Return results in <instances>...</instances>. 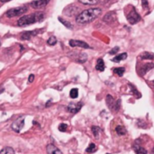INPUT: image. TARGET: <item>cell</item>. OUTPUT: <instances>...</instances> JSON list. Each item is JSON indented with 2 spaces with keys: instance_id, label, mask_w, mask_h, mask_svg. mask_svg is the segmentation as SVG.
Masks as SVG:
<instances>
[{
  "instance_id": "cell-12",
  "label": "cell",
  "mask_w": 154,
  "mask_h": 154,
  "mask_svg": "<svg viewBox=\"0 0 154 154\" xmlns=\"http://www.w3.org/2000/svg\"><path fill=\"white\" fill-rule=\"evenodd\" d=\"M46 151L48 154H62V152L53 144H49L46 147Z\"/></svg>"
},
{
  "instance_id": "cell-11",
  "label": "cell",
  "mask_w": 154,
  "mask_h": 154,
  "mask_svg": "<svg viewBox=\"0 0 154 154\" xmlns=\"http://www.w3.org/2000/svg\"><path fill=\"white\" fill-rule=\"evenodd\" d=\"M39 33V31H27L24 32L21 34V39L22 40H30L33 36L37 35V34Z\"/></svg>"
},
{
  "instance_id": "cell-17",
  "label": "cell",
  "mask_w": 154,
  "mask_h": 154,
  "mask_svg": "<svg viewBox=\"0 0 154 154\" xmlns=\"http://www.w3.org/2000/svg\"><path fill=\"white\" fill-rule=\"evenodd\" d=\"M152 68H153V64H152V63H149V64L144 65V66H143V67L141 68V75H144L146 72H148L149 70H151Z\"/></svg>"
},
{
  "instance_id": "cell-10",
  "label": "cell",
  "mask_w": 154,
  "mask_h": 154,
  "mask_svg": "<svg viewBox=\"0 0 154 154\" xmlns=\"http://www.w3.org/2000/svg\"><path fill=\"white\" fill-rule=\"evenodd\" d=\"M132 148H134V150L136 154H147V151L140 144L139 140H137L134 142V146H132Z\"/></svg>"
},
{
  "instance_id": "cell-25",
  "label": "cell",
  "mask_w": 154,
  "mask_h": 154,
  "mask_svg": "<svg viewBox=\"0 0 154 154\" xmlns=\"http://www.w3.org/2000/svg\"><path fill=\"white\" fill-rule=\"evenodd\" d=\"M47 43H48V45H50V46H53V45H55V44L57 43V39H56V37H54V36L50 37V38L48 39V41H47Z\"/></svg>"
},
{
  "instance_id": "cell-35",
  "label": "cell",
  "mask_w": 154,
  "mask_h": 154,
  "mask_svg": "<svg viewBox=\"0 0 154 154\" xmlns=\"http://www.w3.org/2000/svg\"><path fill=\"white\" fill-rule=\"evenodd\" d=\"M3 91H4V88H0V93L3 92Z\"/></svg>"
},
{
  "instance_id": "cell-22",
  "label": "cell",
  "mask_w": 154,
  "mask_h": 154,
  "mask_svg": "<svg viewBox=\"0 0 154 154\" xmlns=\"http://www.w3.org/2000/svg\"><path fill=\"white\" fill-rule=\"evenodd\" d=\"M95 151H97V146L95 143H90L89 146L86 149V151L88 153H94Z\"/></svg>"
},
{
  "instance_id": "cell-33",
  "label": "cell",
  "mask_w": 154,
  "mask_h": 154,
  "mask_svg": "<svg viewBox=\"0 0 154 154\" xmlns=\"http://www.w3.org/2000/svg\"><path fill=\"white\" fill-rule=\"evenodd\" d=\"M11 1V0H0V2L1 3H7V2H9Z\"/></svg>"
},
{
  "instance_id": "cell-4",
  "label": "cell",
  "mask_w": 154,
  "mask_h": 154,
  "mask_svg": "<svg viewBox=\"0 0 154 154\" xmlns=\"http://www.w3.org/2000/svg\"><path fill=\"white\" fill-rule=\"evenodd\" d=\"M120 100H115L114 97L111 95H107V104L110 110L113 111H118L120 108Z\"/></svg>"
},
{
  "instance_id": "cell-3",
  "label": "cell",
  "mask_w": 154,
  "mask_h": 154,
  "mask_svg": "<svg viewBox=\"0 0 154 154\" xmlns=\"http://www.w3.org/2000/svg\"><path fill=\"white\" fill-rule=\"evenodd\" d=\"M27 7H14V8H11L9 9L8 11L6 13V16L8 17V18H13V17H16V16H19V15H22L24 14V13L27 12Z\"/></svg>"
},
{
  "instance_id": "cell-6",
  "label": "cell",
  "mask_w": 154,
  "mask_h": 154,
  "mask_svg": "<svg viewBox=\"0 0 154 154\" xmlns=\"http://www.w3.org/2000/svg\"><path fill=\"white\" fill-rule=\"evenodd\" d=\"M24 117H19L17 120H15L14 123L11 125V128L12 130H14L15 132H20L21 130L24 128Z\"/></svg>"
},
{
  "instance_id": "cell-27",
  "label": "cell",
  "mask_w": 154,
  "mask_h": 154,
  "mask_svg": "<svg viewBox=\"0 0 154 154\" xmlns=\"http://www.w3.org/2000/svg\"><path fill=\"white\" fill-rule=\"evenodd\" d=\"M59 20H60V22L61 23V24H63L67 28H68V29H72V24L70 23V22H66V21L64 20V19H62V18H61V17H59Z\"/></svg>"
},
{
  "instance_id": "cell-20",
  "label": "cell",
  "mask_w": 154,
  "mask_h": 154,
  "mask_svg": "<svg viewBox=\"0 0 154 154\" xmlns=\"http://www.w3.org/2000/svg\"><path fill=\"white\" fill-rule=\"evenodd\" d=\"M125 70H124V68L123 67H121V68H114V73L116 74V75H118L119 77H122L124 75V73Z\"/></svg>"
},
{
  "instance_id": "cell-28",
  "label": "cell",
  "mask_w": 154,
  "mask_h": 154,
  "mask_svg": "<svg viewBox=\"0 0 154 154\" xmlns=\"http://www.w3.org/2000/svg\"><path fill=\"white\" fill-rule=\"evenodd\" d=\"M99 132H100V128L98 126H93L92 127V132H93V134L95 137H98L99 135Z\"/></svg>"
},
{
  "instance_id": "cell-13",
  "label": "cell",
  "mask_w": 154,
  "mask_h": 154,
  "mask_svg": "<svg viewBox=\"0 0 154 154\" xmlns=\"http://www.w3.org/2000/svg\"><path fill=\"white\" fill-rule=\"evenodd\" d=\"M105 68V62L103 59H98L97 61V65H95V70L98 71H104Z\"/></svg>"
},
{
  "instance_id": "cell-2",
  "label": "cell",
  "mask_w": 154,
  "mask_h": 154,
  "mask_svg": "<svg viewBox=\"0 0 154 154\" xmlns=\"http://www.w3.org/2000/svg\"><path fill=\"white\" fill-rule=\"evenodd\" d=\"M44 19V14L41 12H37V13H34L31 14H26L24 15V16L21 17L18 22H17V25L18 26H27L30 24H35L37 22H41V20Z\"/></svg>"
},
{
  "instance_id": "cell-36",
  "label": "cell",
  "mask_w": 154,
  "mask_h": 154,
  "mask_svg": "<svg viewBox=\"0 0 154 154\" xmlns=\"http://www.w3.org/2000/svg\"><path fill=\"white\" fill-rule=\"evenodd\" d=\"M107 154H109V153H107Z\"/></svg>"
},
{
  "instance_id": "cell-32",
  "label": "cell",
  "mask_w": 154,
  "mask_h": 154,
  "mask_svg": "<svg viewBox=\"0 0 154 154\" xmlns=\"http://www.w3.org/2000/svg\"><path fill=\"white\" fill-rule=\"evenodd\" d=\"M34 80V74H31V75L29 76V78H28V81L30 82V83H32Z\"/></svg>"
},
{
  "instance_id": "cell-21",
  "label": "cell",
  "mask_w": 154,
  "mask_h": 154,
  "mask_svg": "<svg viewBox=\"0 0 154 154\" xmlns=\"http://www.w3.org/2000/svg\"><path fill=\"white\" fill-rule=\"evenodd\" d=\"M87 60H88V55L86 53H81V54H79V56L78 57L77 61L79 63H84V62L87 61Z\"/></svg>"
},
{
  "instance_id": "cell-23",
  "label": "cell",
  "mask_w": 154,
  "mask_h": 154,
  "mask_svg": "<svg viewBox=\"0 0 154 154\" xmlns=\"http://www.w3.org/2000/svg\"><path fill=\"white\" fill-rule=\"evenodd\" d=\"M78 1L84 5H95L99 2V0H78Z\"/></svg>"
},
{
  "instance_id": "cell-18",
  "label": "cell",
  "mask_w": 154,
  "mask_h": 154,
  "mask_svg": "<svg viewBox=\"0 0 154 154\" xmlns=\"http://www.w3.org/2000/svg\"><path fill=\"white\" fill-rule=\"evenodd\" d=\"M0 154H14V151L11 147H5L0 151Z\"/></svg>"
},
{
  "instance_id": "cell-8",
  "label": "cell",
  "mask_w": 154,
  "mask_h": 154,
  "mask_svg": "<svg viewBox=\"0 0 154 154\" xmlns=\"http://www.w3.org/2000/svg\"><path fill=\"white\" fill-rule=\"evenodd\" d=\"M51 0H34L31 3V7L34 9H40L46 7Z\"/></svg>"
},
{
  "instance_id": "cell-34",
  "label": "cell",
  "mask_w": 154,
  "mask_h": 154,
  "mask_svg": "<svg viewBox=\"0 0 154 154\" xmlns=\"http://www.w3.org/2000/svg\"><path fill=\"white\" fill-rule=\"evenodd\" d=\"M50 103H51V100H50V101H48V102H47V105H46V107H49V105H51Z\"/></svg>"
},
{
  "instance_id": "cell-29",
  "label": "cell",
  "mask_w": 154,
  "mask_h": 154,
  "mask_svg": "<svg viewBox=\"0 0 154 154\" xmlns=\"http://www.w3.org/2000/svg\"><path fill=\"white\" fill-rule=\"evenodd\" d=\"M67 128H68V125L65 124H61L59 125V131L62 132H64L67 131Z\"/></svg>"
},
{
  "instance_id": "cell-31",
  "label": "cell",
  "mask_w": 154,
  "mask_h": 154,
  "mask_svg": "<svg viewBox=\"0 0 154 154\" xmlns=\"http://www.w3.org/2000/svg\"><path fill=\"white\" fill-rule=\"evenodd\" d=\"M141 4H142V7L144 9L148 8L149 7V3H148V0H141Z\"/></svg>"
},
{
  "instance_id": "cell-24",
  "label": "cell",
  "mask_w": 154,
  "mask_h": 154,
  "mask_svg": "<svg viewBox=\"0 0 154 154\" xmlns=\"http://www.w3.org/2000/svg\"><path fill=\"white\" fill-rule=\"evenodd\" d=\"M70 95L71 98H77L78 97V88H72L70 90Z\"/></svg>"
},
{
  "instance_id": "cell-7",
  "label": "cell",
  "mask_w": 154,
  "mask_h": 154,
  "mask_svg": "<svg viewBox=\"0 0 154 154\" xmlns=\"http://www.w3.org/2000/svg\"><path fill=\"white\" fill-rule=\"evenodd\" d=\"M83 107L82 102H78V103H70L67 107L68 112H70L71 114H77L79 110L81 109Z\"/></svg>"
},
{
  "instance_id": "cell-16",
  "label": "cell",
  "mask_w": 154,
  "mask_h": 154,
  "mask_svg": "<svg viewBox=\"0 0 154 154\" xmlns=\"http://www.w3.org/2000/svg\"><path fill=\"white\" fill-rule=\"evenodd\" d=\"M115 13H108L105 14L104 17V21L105 23H110V22H112V21H115Z\"/></svg>"
},
{
  "instance_id": "cell-19",
  "label": "cell",
  "mask_w": 154,
  "mask_h": 154,
  "mask_svg": "<svg viewBox=\"0 0 154 154\" xmlns=\"http://www.w3.org/2000/svg\"><path fill=\"white\" fill-rule=\"evenodd\" d=\"M141 59L142 60H153V54L151 52H143L141 55Z\"/></svg>"
},
{
  "instance_id": "cell-9",
  "label": "cell",
  "mask_w": 154,
  "mask_h": 154,
  "mask_svg": "<svg viewBox=\"0 0 154 154\" xmlns=\"http://www.w3.org/2000/svg\"><path fill=\"white\" fill-rule=\"evenodd\" d=\"M68 44L71 47H80V48H84V49H89L90 47L87 42L82 41H78V40H70Z\"/></svg>"
},
{
  "instance_id": "cell-30",
  "label": "cell",
  "mask_w": 154,
  "mask_h": 154,
  "mask_svg": "<svg viewBox=\"0 0 154 154\" xmlns=\"http://www.w3.org/2000/svg\"><path fill=\"white\" fill-rule=\"evenodd\" d=\"M118 51H119V47H115L112 51H109V54L114 55V54L116 53V52H118Z\"/></svg>"
},
{
  "instance_id": "cell-26",
  "label": "cell",
  "mask_w": 154,
  "mask_h": 154,
  "mask_svg": "<svg viewBox=\"0 0 154 154\" xmlns=\"http://www.w3.org/2000/svg\"><path fill=\"white\" fill-rule=\"evenodd\" d=\"M129 86H130V88H132V92H134V94L136 95V97H137V98H140V97H141V94L138 92V90L135 88V87L134 86V85L129 84Z\"/></svg>"
},
{
  "instance_id": "cell-14",
  "label": "cell",
  "mask_w": 154,
  "mask_h": 154,
  "mask_svg": "<svg viewBox=\"0 0 154 154\" xmlns=\"http://www.w3.org/2000/svg\"><path fill=\"white\" fill-rule=\"evenodd\" d=\"M126 58H127V53H126V52H124V53H121V54H119V55H116L115 58H113L112 61H114V62H119V61H121L125 60Z\"/></svg>"
},
{
  "instance_id": "cell-15",
  "label": "cell",
  "mask_w": 154,
  "mask_h": 154,
  "mask_svg": "<svg viewBox=\"0 0 154 154\" xmlns=\"http://www.w3.org/2000/svg\"><path fill=\"white\" fill-rule=\"evenodd\" d=\"M115 132L118 135H125L126 134V129L124 128V126L123 125H117L115 127Z\"/></svg>"
},
{
  "instance_id": "cell-1",
  "label": "cell",
  "mask_w": 154,
  "mask_h": 154,
  "mask_svg": "<svg viewBox=\"0 0 154 154\" xmlns=\"http://www.w3.org/2000/svg\"><path fill=\"white\" fill-rule=\"evenodd\" d=\"M101 13H102V10H101V8H98V7L87 9L77 15L76 22L78 24H88L90 22H92V21L95 20L97 17H98Z\"/></svg>"
},
{
  "instance_id": "cell-5",
  "label": "cell",
  "mask_w": 154,
  "mask_h": 154,
  "mask_svg": "<svg viewBox=\"0 0 154 154\" xmlns=\"http://www.w3.org/2000/svg\"><path fill=\"white\" fill-rule=\"evenodd\" d=\"M126 18L131 24H135L141 20V16L139 15V14L136 12L134 7H132L131 11L126 14Z\"/></svg>"
}]
</instances>
